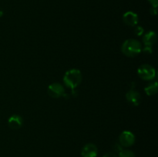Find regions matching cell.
Returning a JSON list of instances; mask_svg holds the SVG:
<instances>
[{"label":"cell","mask_w":158,"mask_h":157,"mask_svg":"<svg viewBox=\"0 0 158 157\" xmlns=\"http://www.w3.org/2000/svg\"><path fill=\"white\" fill-rule=\"evenodd\" d=\"M122 52L126 56L135 57L142 51V46L140 42L136 39H127L123 43L121 47Z\"/></svg>","instance_id":"cell-1"},{"label":"cell","mask_w":158,"mask_h":157,"mask_svg":"<svg viewBox=\"0 0 158 157\" xmlns=\"http://www.w3.org/2000/svg\"><path fill=\"white\" fill-rule=\"evenodd\" d=\"M82 81V74L79 69H70L65 73L63 83L67 87L74 90Z\"/></svg>","instance_id":"cell-2"},{"label":"cell","mask_w":158,"mask_h":157,"mask_svg":"<svg viewBox=\"0 0 158 157\" xmlns=\"http://www.w3.org/2000/svg\"><path fill=\"white\" fill-rule=\"evenodd\" d=\"M137 74L143 80H153L156 76V71L153 66L148 64L141 65L137 69Z\"/></svg>","instance_id":"cell-3"},{"label":"cell","mask_w":158,"mask_h":157,"mask_svg":"<svg viewBox=\"0 0 158 157\" xmlns=\"http://www.w3.org/2000/svg\"><path fill=\"white\" fill-rule=\"evenodd\" d=\"M135 143V135L130 131H123L119 137V143L122 147H130Z\"/></svg>","instance_id":"cell-4"},{"label":"cell","mask_w":158,"mask_h":157,"mask_svg":"<svg viewBox=\"0 0 158 157\" xmlns=\"http://www.w3.org/2000/svg\"><path fill=\"white\" fill-rule=\"evenodd\" d=\"M48 94L52 98L58 99L65 95L64 87L60 83H52L48 87Z\"/></svg>","instance_id":"cell-5"},{"label":"cell","mask_w":158,"mask_h":157,"mask_svg":"<svg viewBox=\"0 0 158 157\" xmlns=\"http://www.w3.org/2000/svg\"><path fill=\"white\" fill-rule=\"evenodd\" d=\"M134 88H135V83H134V85H132L131 89L127 92L126 99L128 101V103H131L132 106H137L140 104L141 97H140V94L137 91H136Z\"/></svg>","instance_id":"cell-6"},{"label":"cell","mask_w":158,"mask_h":157,"mask_svg":"<svg viewBox=\"0 0 158 157\" xmlns=\"http://www.w3.org/2000/svg\"><path fill=\"white\" fill-rule=\"evenodd\" d=\"M138 15L134 12L131 11H128V12H125L123 15V21L127 26H131V27H134L136 26L138 23Z\"/></svg>","instance_id":"cell-7"},{"label":"cell","mask_w":158,"mask_h":157,"mask_svg":"<svg viewBox=\"0 0 158 157\" xmlns=\"http://www.w3.org/2000/svg\"><path fill=\"white\" fill-rule=\"evenodd\" d=\"M81 155L82 157H97L98 155V149L96 145L88 143L82 149Z\"/></svg>","instance_id":"cell-8"},{"label":"cell","mask_w":158,"mask_h":157,"mask_svg":"<svg viewBox=\"0 0 158 157\" xmlns=\"http://www.w3.org/2000/svg\"><path fill=\"white\" fill-rule=\"evenodd\" d=\"M9 126L12 129H18L22 126L23 123V119L20 115H12L8 120Z\"/></svg>","instance_id":"cell-9"},{"label":"cell","mask_w":158,"mask_h":157,"mask_svg":"<svg viewBox=\"0 0 158 157\" xmlns=\"http://www.w3.org/2000/svg\"><path fill=\"white\" fill-rule=\"evenodd\" d=\"M157 41V34L153 31H150L143 37V42L145 46H152Z\"/></svg>","instance_id":"cell-10"},{"label":"cell","mask_w":158,"mask_h":157,"mask_svg":"<svg viewBox=\"0 0 158 157\" xmlns=\"http://www.w3.org/2000/svg\"><path fill=\"white\" fill-rule=\"evenodd\" d=\"M158 89V85L157 82H154V83H150L148 86H147L144 88V91L148 95H155L157 92Z\"/></svg>","instance_id":"cell-11"},{"label":"cell","mask_w":158,"mask_h":157,"mask_svg":"<svg viewBox=\"0 0 158 157\" xmlns=\"http://www.w3.org/2000/svg\"><path fill=\"white\" fill-rule=\"evenodd\" d=\"M119 157H135V154L129 149H122L119 152Z\"/></svg>","instance_id":"cell-12"},{"label":"cell","mask_w":158,"mask_h":157,"mask_svg":"<svg viewBox=\"0 0 158 157\" xmlns=\"http://www.w3.org/2000/svg\"><path fill=\"white\" fill-rule=\"evenodd\" d=\"M134 32H135V34L137 36H140V35H143V29L141 26H137V27L134 29Z\"/></svg>","instance_id":"cell-13"},{"label":"cell","mask_w":158,"mask_h":157,"mask_svg":"<svg viewBox=\"0 0 158 157\" xmlns=\"http://www.w3.org/2000/svg\"><path fill=\"white\" fill-rule=\"evenodd\" d=\"M114 150L119 152L120 150H122V149H123V147H122L121 145H120L119 143H116L115 145H114Z\"/></svg>","instance_id":"cell-14"},{"label":"cell","mask_w":158,"mask_h":157,"mask_svg":"<svg viewBox=\"0 0 158 157\" xmlns=\"http://www.w3.org/2000/svg\"><path fill=\"white\" fill-rule=\"evenodd\" d=\"M142 50H143V52H146V53H149V54L151 53V52H153L151 46H145V47L143 48Z\"/></svg>","instance_id":"cell-15"},{"label":"cell","mask_w":158,"mask_h":157,"mask_svg":"<svg viewBox=\"0 0 158 157\" xmlns=\"http://www.w3.org/2000/svg\"><path fill=\"white\" fill-rule=\"evenodd\" d=\"M148 2H149L151 3V6H152V7L157 8L158 0H148Z\"/></svg>","instance_id":"cell-16"},{"label":"cell","mask_w":158,"mask_h":157,"mask_svg":"<svg viewBox=\"0 0 158 157\" xmlns=\"http://www.w3.org/2000/svg\"><path fill=\"white\" fill-rule=\"evenodd\" d=\"M103 157H117L114 152H107Z\"/></svg>","instance_id":"cell-17"},{"label":"cell","mask_w":158,"mask_h":157,"mask_svg":"<svg viewBox=\"0 0 158 157\" xmlns=\"http://www.w3.org/2000/svg\"><path fill=\"white\" fill-rule=\"evenodd\" d=\"M151 15H157V8H155V7L151 8Z\"/></svg>","instance_id":"cell-18"},{"label":"cell","mask_w":158,"mask_h":157,"mask_svg":"<svg viewBox=\"0 0 158 157\" xmlns=\"http://www.w3.org/2000/svg\"><path fill=\"white\" fill-rule=\"evenodd\" d=\"M2 15H3V11H2V9H0V18H1Z\"/></svg>","instance_id":"cell-19"}]
</instances>
